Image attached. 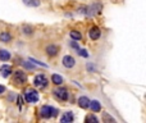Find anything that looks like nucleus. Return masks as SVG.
I'll return each mask as SVG.
<instances>
[{
  "label": "nucleus",
  "mask_w": 146,
  "mask_h": 123,
  "mask_svg": "<svg viewBox=\"0 0 146 123\" xmlns=\"http://www.w3.org/2000/svg\"><path fill=\"white\" fill-rule=\"evenodd\" d=\"M12 76H13V81H14L17 85H25L27 82L28 77H27V73L22 69H18V70H14L12 72Z\"/></svg>",
  "instance_id": "7ed1b4c3"
},
{
  "label": "nucleus",
  "mask_w": 146,
  "mask_h": 123,
  "mask_svg": "<svg viewBox=\"0 0 146 123\" xmlns=\"http://www.w3.org/2000/svg\"><path fill=\"white\" fill-rule=\"evenodd\" d=\"M88 36H90V39L92 41L99 40L101 36V30L98 27V26H92V27L90 28V31H88Z\"/></svg>",
  "instance_id": "6e6552de"
},
{
  "label": "nucleus",
  "mask_w": 146,
  "mask_h": 123,
  "mask_svg": "<svg viewBox=\"0 0 146 123\" xmlns=\"http://www.w3.org/2000/svg\"><path fill=\"white\" fill-rule=\"evenodd\" d=\"M77 104H78V106H80L81 109H88V105H90V99H88L87 96L82 95V96L78 98Z\"/></svg>",
  "instance_id": "1a4fd4ad"
},
{
  "label": "nucleus",
  "mask_w": 146,
  "mask_h": 123,
  "mask_svg": "<svg viewBox=\"0 0 146 123\" xmlns=\"http://www.w3.org/2000/svg\"><path fill=\"white\" fill-rule=\"evenodd\" d=\"M73 121H74V114H73L72 112H66V113H63V116H62V118H60L62 123H71Z\"/></svg>",
  "instance_id": "f8f14e48"
},
{
  "label": "nucleus",
  "mask_w": 146,
  "mask_h": 123,
  "mask_svg": "<svg viewBox=\"0 0 146 123\" xmlns=\"http://www.w3.org/2000/svg\"><path fill=\"white\" fill-rule=\"evenodd\" d=\"M103 118H104V121H108V122H114L115 121L113 117L109 116V113H103Z\"/></svg>",
  "instance_id": "bb28decb"
},
{
  "label": "nucleus",
  "mask_w": 146,
  "mask_h": 123,
  "mask_svg": "<svg viewBox=\"0 0 146 123\" xmlns=\"http://www.w3.org/2000/svg\"><path fill=\"white\" fill-rule=\"evenodd\" d=\"M7 91V88H5V86L4 85H0V95H3V94Z\"/></svg>",
  "instance_id": "cd10ccee"
},
{
  "label": "nucleus",
  "mask_w": 146,
  "mask_h": 123,
  "mask_svg": "<svg viewBox=\"0 0 146 123\" xmlns=\"http://www.w3.org/2000/svg\"><path fill=\"white\" fill-rule=\"evenodd\" d=\"M12 58V54L7 49H0V62H8Z\"/></svg>",
  "instance_id": "ddd939ff"
},
{
  "label": "nucleus",
  "mask_w": 146,
  "mask_h": 123,
  "mask_svg": "<svg viewBox=\"0 0 146 123\" xmlns=\"http://www.w3.org/2000/svg\"><path fill=\"white\" fill-rule=\"evenodd\" d=\"M100 10H101V4L96 3L92 7H88V14H91V15L98 14V13H100Z\"/></svg>",
  "instance_id": "f3484780"
},
{
  "label": "nucleus",
  "mask_w": 146,
  "mask_h": 123,
  "mask_svg": "<svg viewBox=\"0 0 146 123\" xmlns=\"http://www.w3.org/2000/svg\"><path fill=\"white\" fill-rule=\"evenodd\" d=\"M45 54L49 57V58H54L59 54V46L56 44H49L45 48Z\"/></svg>",
  "instance_id": "423d86ee"
},
{
  "label": "nucleus",
  "mask_w": 146,
  "mask_h": 123,
  "mask_svg": "<svg viewBox=\"0 0 146 123\" xmlns=\"http://www.w3.org/2000/svg\"><path fill=\"white\" fill-rule=\"evenodd\" d=\"M0 41L1 43H10L12 41V35L9 32H7V31H3L0 33Z\"/></svg>",
  "instance_id": "a211bd4d"
},
{
  "label": "nucleus",
  "mask_w": 146,
  "mask_h": 123,
  "mask_svg": "<svg viewBox=\"0 0 146 123\" xmlns=\"http://www.w3.org/2000/svg\"><path fill=\"white\" fill-rule=\"evenodd\" d=\"M78 13H81V14H88V7H80L78 8Z\"/></svg>",
  "instance_id": "a878e982"
},
{
  "label": "nucleus",
  "mask_w": 146,
  "mask_h": 123,
  "mask_svg": "<svg viewBox=\"0 0 146 123\" xmlns=\"http://www.w3.org/2000/svg\"><path fill=\"white\" fill-rule=\"evenodd\" d=\"M21 64H22L23 68H26L27 70H33L36 69V64H33L31 61H22L21 62Z\"/></svg>",
  "instance_id": "6ab92c4d"
},
{
  "label": "nucleus",
  "mask_w": 146,
  "mask_h": 123,
  "mask_svg": "<svg viewBox=\"0 0 146 123\" xmlns=\"http://www.w3.org/2000/svg\"><path fill=\"white\" fill-rule=\"evenodd\" d=\"M49 85V80L45 74H36L33 78V86L37 88H46Z\"/></svg>",
  "instance_id": "39448f33"
},
{
  "label": "nucleus",
  "mask_w": 146,
  "mask_h": 123,
  "mask_svg": "<svg viewBox=\"0 0 146 123\" xmlns=\"http://www.w3.org/2000/svg\"><path fill=\"white\" fill-rule=\"evenodd\" d=\"M63 82H64V80H63V77H62L60 74H58V73H54V74H51V83L59 86V85H62Z\"/></svg>",
  "instance_id": "dca6fc26"
},
{
  "label": "nucleus",
  "mask_w": 146,
  "mask_h": 123,
  "mask_svg": "<svg viewBox=\"0 0 146 123\" xmlns=\"http://www.w3.org/2000/svg\"><path fill=\"white\" fill-rule=\"evenodd\" d=\"M85 121L88 122V123H99V121H100V119H99L98 117L95 116V113H94V114H88V116L85 118Z\"/></svg>",
  "instance_id": "aec40b11"
},
{
  "label": "nucleus",
  "mask_w": 146,
  "mask_h": 123,
  "mask_svg": "<svg viewBox=\"0 0 146 123\" xmlns=\"http://www.w3.org/2000/svg\"><path fill=\"white\" fill-rule=\"evenodd\" d=\"M69 36H71L72 40H76V41H80L82 39V35H81L78 31H71L69 32Z\"/></svg>",
  "instance_id": "412c9836"
},
{
  "label": "nucleus",
  "mask_w": 146,
  "mask_h": 123,
  "mask_svg": "<svg viewBox=\"0 0 146 123\" xmlns=\"http://www.w3.org/2000/svg\"><path fill=\"white\" fill-rule=\"evenodd\" d=\"M33 32H35V28H33L31 25H23L22 26V33L23 35L31 36V35H33Z\"/></svg>",
  "instance_id": "2eb2a0df"
},
{
  "label": "nucleus",
  "mask_w": 146,
  "mask_h": 123,
  "mask_svg": "<svg viewBox=\"0 0 146 123\" xmlns=\"http://www.w3.org/2000/svg\"><path fill=\"white\" fill-rule=\"evenodd\" d=\"M12 72H13L12 67L8 64H3L1 67H0V74H1L4 78L10 77V76H12Z\"/></svg>",
  "instance_id": "9d476101"
},
{
  "label": "nucleus",
  "mask_w": 146,
  "mask_h": 123,
  "mask_svg": "<svg viewBox=\"0 0 146 123\" xmlns=\"http://www.w3.org/2000/svg\"><path fill=\"white\" fill-rule=\"evenodd\" d=\"M30 61L33 63V64H36V65H40V67H45V68H48V64H45V63H42V62H40V61H37V59H33V58H30Z\"/></svg>",
  "instance_id": "5701e85b"
},
{
  "label": "nucleus",
  "mask_w": 146,
  "mask_h": 123,
  "mask_svg": "<svg viewBox=\"0 0 146 123\" xmlns=\"http://www.w3.org/2000/svg\"><path fill=\"white\" fill-rule=\"evenodd\" d=\"M25 99L28 104H36L38 100H40V95L36 90L33 88H27L25 91Z\"/></svg>",
  "instance_id": "20e7f679"
},
{
  "label": "nucleus",
  "mask_w": 146,
  "mask_h": 123,
  "mask_svg": "<svg viewBox=\"0 0 146 123\" xmlns=\"http://www.w3.org/2000/svg\"><path fill=\"white\" fill-rule=\"evenodd\" d=\"M77 53H78V55L80 57H82V58H87L88 57V53H87V50H86V49H78L77 50Z\"/></svg>",
  "instance_id": "4be33fe9"
},
{
  "label": "nucleus",
  "mask_w": 146,
  "mask_h": 123,
  "mask_svg": "<svg viewBox=\"0 0 146 123\" xmlns=\"http://www.w3.org/2000/svg\"><path fill=\"white\" fill-rule=\"evenodd\" d=\"M51 92H53L54 98L58 99L59 101H67L69 99V91H68V88L63 87V86H60V85H59V87L54 88Z\"/></svg>",
  "instance_id": "f03ea898"
},
{
  "label": "nucleus",
  "mask_w": 146,
  "mask_h": 123,
  "mask_svg": "<svg viewBox=\"0 0 146 123\" xmlns=\"http://www.w3.org/2000/svg\"><path fill=\"white\" fill-rule=\"evenodd\" d=\"M88 108L92 110V113H99L101 110V103L99 100H90Z\"/></svg>",
  "instance_id": "9b49d317"
},
{
  "label": "nucleus",
  "mask_w": 146,
  "mask_h": 123,
  "mask_svg": "<svg viewBox=\"0 0 146 123\" xmlns=\"http://www.w3.org/2000/svg\"><path fill=\"white\" fill-rule=\"evenodd\" d=\"M86 68H87V70L90 73H94L96 70V67L92 64V63H87V65H86Z\"/></svg>",
  "instance_id": "393cba45"
},
{
  "label": "nucleus",
  "mask_w": 146,
  "mask_h": 123,
  "mask_svg": "<svg viewBox=\"0 0 146 123\" xmlns=\"http://www.w3.org/2000/svg\"><path fill=\"white\" fill-rule=\"evenodd\" d=\"M76 59L73 58L72 55H64L63 59H62V64H63L64 68H68V69H72L73 67L76 65Z\"/></svg>",
  "instance_id": "0eeeda50"
},
{
  "label": "nucleus",
  "mask_w": 146,
  "mask_h": 123,
  "mask_svg": "<svg viewBox=\"0 0 146 123\" xmlns=\"http://www.w3.org/2000/svg\"><path fill=\"white\" fill-rule=\"evenodd\" d=\"M22 1L26 7L30 8H37L41 5V0H22Z\"/></svg>",
  "instance_id": "4468645a"
},
{
  "label": "nucleus",
  "mask_w": 146,
  "mask_h": 123,
  "mask_svg": "<svg viewBox=\"0 0 146 123\" xmlns=\"http://www.w3.org/2000/svg\"><path fill=\"white\" fill-rule=\"evenodd\" d=\"M59 114V109L54 108L51 105H42L40 108V116L44 119H50V118H56Z\"/></svg>",
  "instance_id": "f257e3e1"
},
{
  "label": "nucleus",
  "mask_w": 146,
  "mask_h": 123,
  "mask_svg": "<svg viewBox=\"0 0 146 123\" xmlns=\"http://www.w3.org/2000/svg\"><path fill=\"white\" fill-rule=\"evenodd\" d=\"M69 46H71L72 49H74L76 51L80 49V45H78V43H77L76 40H71V41H69Z\"/></svg>",
  "instance_id": "b1692460"
}]
</instances>
